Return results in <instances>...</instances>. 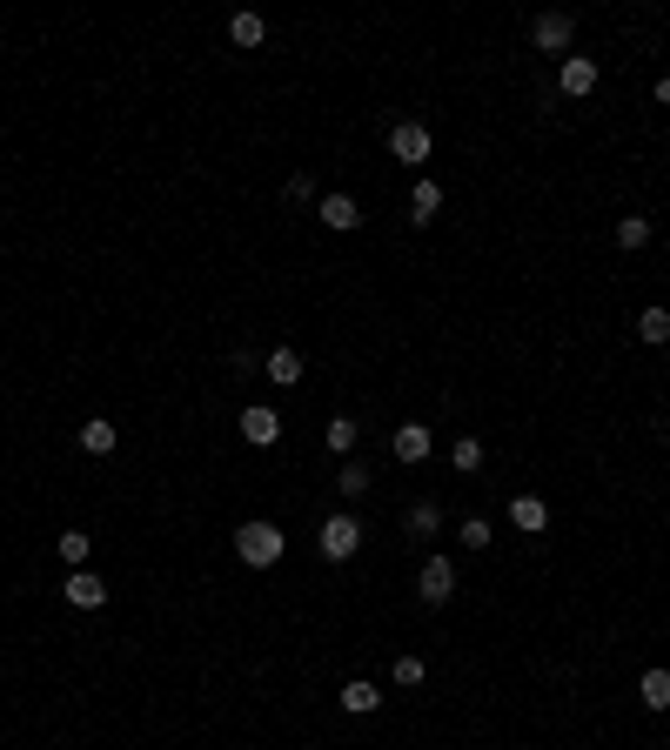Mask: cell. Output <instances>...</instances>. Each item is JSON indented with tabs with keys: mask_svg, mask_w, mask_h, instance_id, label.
Here are the masks:
<instances>
[{
	"mask_svg": "<svg viewBox=\"0 0 670 750\" xmlns=\"http://www.w3.org/2000/svg\"><path fill=\"white\" fill-rule=\"evenodd\" d=\"M282 550H289V536H282V523H268V516H255V523L235 530V556H242L248 570H275Z\"/></svg>",
	"mask_w": 670,
	"mask_h": 750,
	"instance_id": "cell-1",
	"label": "cell"
},
{
	"mask_svg": "<svg viewBox=\"0 0 670 750\" xmlns=\"http://www.w3.org/2000/svg\"><path fill=\"white\" fill-rule=\"evenodd\" d=\"M282 195H289V201H322V195H315V181H309V175H289V188H282Z\"/></svg>",
	"mask_w": 670,
	"mask_h": 750,
	"instance_id": "cell-27",
	"label": "cell"
},
{
	"mask_svg": "<svg viewBox=\"0 0 670 750\" xmlns=\"http://www.w3.org/2000/svg\"><path fill=\"white\" fill-rule=\"evenodd\" d=\"M335 704L349 710V717H369V710H382V690L369 684V677H356V684H342V690H335Z\"/></svg>",
	"mask_w": 670,
	"mask_h": 750,
	"instance_id": "cell-12",
	"label": "cell"
},
{
	"mask_svg": "<svg viewBox=\"0 0 670 750\" xmlns=\"http://www.w3.org/2000/svg\"><path fill=\"white\" fill-rule=\"evenodd\" d=\"M657 101H664V108H670V74H664V81H657Z\"/></svg>",
	"mask_w": 670,
	"mask_h": 750,
	"instance_id": "cell-28",
	"label": "cell"
},
{
	"mask_svg": "<svg viewBox=\"0 0 670 750\" xmlns=\"http://www.w3.org/2000/svg\"><path fill=\"white\" fill-rule=\"evenodd\" d=\"M369 483H376V476H369L362 463H342V476H335V489H342L349 503H356V496H369Z\"/></svg>",
	"mask_w": 670,
	"mask_h": 750,
	"instance_id": "cell-22",
	"label": "cell"
},
{
	"mask_svg": "<svg viewBox=\"0 0 670 750\" xmlns=\"http://www.w3.org/2000/svg\"><path fill=\"white\" fill-rule=\"evenodd\" d=\"M557 88L570 94V101H583V94L597 88V61H590V54H570V61L557 67Z\"/></svg>",
	"mask_w": 670,
	"mask_h": 750,
	"instance_id": "cell-8",
	"label": "cell"
},
{
	"mask_svg": "<svg viewBox=\"0 0 670 750\" xmlns=\"http://www.w3.org/2000/svg\"><path fill=\"white\" fill-rule=\"evenodd\" d=\"M389 155H396L402 168H423L429 161V128L423 121H396V128H389Z\"/></svg>",
	"mask_w": 670,
	"mask_h": 750,
	"instance_id": "cell-4",
	"label": "cell"
},
{
	"mask_svg": "<svg viewBox=\"0 0 670 750\" xmlns=\"http://www.w3.org/2000/svg\"><path fill=\"white\" fill-rule=\"evenodd\" d=\"M650 235H657V228H650V215H624V221H617V248H630V255H637V248H650Z\"/></svg>",
	"mask_w": 670,
	"mask_h": 750,
	"instance_id": "cell-18",
	"label": "cell"
},
{
	"mask_svg": "<svg viewBox=\"0 0 670 750\" xmlns=\"http://www.w3.org/2000/svg\"><path fill=\"white\" fill-rule=\"evenodd\" d=\"M114 442H121V429H114L108 416L81 422V449H88V456H114Z\"/></svg>",
	"mask_w": 670,
	"mask_h": 750,
	"instance_id": "cell-14",
	"label": "cell"
},
{
	"mask_svg": "<svg viewBox=\"0 0 670 750\" xmlns=\"http://www.w3.org/2000/svg\"><path fill=\"white\" fill-rule=\"evenodd\" d=\"M436 523H443V509H436V503H416V509H409V530H416V536H429Z\"/></svg>",
	"mask_w": 670,
	"mask_h": 750,
	"instance_id": "cell-26",
	"label": "cell"
},
{
	"mask_svg": "<svg viewBox=\"0 0 670 750\" xmlns=\"http://www.w3.org/2000/svg\"><path fill=\"white\" fill-rule=\"evenodd\" d=\"M449 463L463 469V476H476V469H483V442H476V436H456V449H449Z\"/></svg>",
	"mask_w": 670,
	"mask_h": 750,
	"instance_id": "cell-21",
	"label": "cell"
},
{
	"mask_svg": "<svg viewBox=\"0 0 670 750\" xmlns=\"http://www.w3.org/2000/svg\"><path fill=\"white\" fill-rule=\"evenodd\" d=\"M510 523H516V530H550V503H543V496H516V503H510Z\"/></svg>",
	"mask_w": 670,
	"mask_h": 750,
	"instance_id": "cell-13",
	"label": "cell"
},
{
	"mask_svg": "<svg viewBox=\"0 0 670 750\" xmlns=\"http://www.w3.org/2000/svg\"><path fill=\"white\" fill-rule=\"evenodd\" d=\"M54 550H61V563H67V570H81V563H88V536H81V530H67L61 543H54Z\"/></svg>",
	"mask_w": 670,
	"mask_h": 750,
	"instance_id": "cell-24",
	"label": "cell"
},
{
	"mask_svg": "<svg viewBox=\"0 0 670 750\" xmlns=\"http://www.w3.org/2000/svg\"><path fill=\"white\" fill-rule=\"evenodd\" d=\"M242 442L275 449V442H282V416H275V409H262V402H255V409H242Z\"/></svg>",
	"mask_w": 670,
	"mask_h": 750,
	"instance_id": "cell-7",
	"label": "cell"
},
{
	"mask_svg": "<svg viewBox=\"0 0 670 750\" xmlns=\"http://www.w3.org/2000/svg\"><path fill=\"white\" fill-rule=\"evenodd\" d=\"M389 449H396V463H423L429 449H436V436H429L423 422H402L396 436H389Z\"/></svg>",
	"mask_w": 670,
	"mask_h": 750,
	"instance_id": "cell-9",
	"label": "cell"
},
{
	"mask_svg": "<svg viewBox=\"0 0 670 750\" xmlns=\"http://www.w3.org/2000/svg\"><path fill=\"white\" fill-rule=\"evenodd\" d=\"M530 41L543 47V54H570V41H577V21H570V14H536V21H530Z\"/></svg>",
	"mask_w": 670,
	"mask_h": 750,
	"instance_id": "cell-5",
	"label": "cell"
},
{
	"mask_svg": "<svg viewBox=\"0 0 670 750\" xmlns=\"http://www.w3.org/2000/svg\"><path fill=\"white\" fill-rule=\"evenodd\" d=\"M262 375H268V382H282V389H295V382H302V355L282 342V349H268V355H262Z\"/></svg>",
	"mask_w": 670,
	"mask_h": 750,
	"instance_id": "cell-11",
	"label": "cell"
},
{
	"mask_svg": "<svg viewBox=\"0 0 670 750\" xmlns=\"http://www.w3.org/2000/svg\"><path fill=\"white\" fill-rule=\"evenodd\" d=\"M228 41H235V47H262L268 41V21L242 7V14H228Z\"/></svg>",
	"mask_w": 670,
	"mask_h": 750,
	"instance_id": "cell-15",
	"label": "cell"
},
{
	"mask_svg": "<svg viewBox=\"0 0 670 750\" xmlns=\"http://www.w3.org/2000/svg\"><path fill=\"white\" fill-rule=\"evenodd\" d=\"M416 596H423L429 610H443L449 596H456V563H449V556H429L423 576H416Z\"/></svg>",
	"mask_w": 670,
	"mask_h": 750,
	"instance_id": "cell-3",
	"label": "cell"
},
{
	"mask_svg": "<svg viewBox=\"0 0 670 750\" xmlns=\"http://www.w3.org/2000/svg\"><path fill=\"white\" fill-rule=\"evenodd\" d=\"M637 697H644V710H670V670H644Z\"/></svg>",
	"mask_w": 670,
	"mask_h": 750,
	"instance_id": "cell-16",
	"label": "cell"
},
{
	"mask_svg": "<svg viewBox=\"0 0 670 750\" xmlns=\"http://www.w3.org/2000/svg\"><path fill=\"white\" fill-rule=\"evenodd\" d=\"M67 603H74V610H101V603H108V583L94 570H67Z\"/></svg>",
	"mask_w": 670,
	"mask_h": 750,
	"instance_id": "cell-10",
	"label": "cell"
},
{
	"mask_svg": "<svg viewBox=\"0 0 670 750\" xmlns=\"http://www.w3.org/2000/svg\"><path fill=\"white\" fill-rule=\"evenodd\" d=\"M315 221L335 228V235H349V228H362V208H356V195H322L315 201Z\"/></svg>",
	"mask_w": 670,
	"mask_h": 750,
	"instance_id": "cell-6",
	"label": "cell"
},
{
	"mask_svg": "<svg viewBox=\"0 0 670 750\" xmlns=\"http://www.w3.org/2000/svg\"><path fill=\"white\" fill-rule=\"evenodd\" d=\"M637 342L664 349V342H670V309H644V315H637Z\"/></svg>",
	"mask_w": 670,
	"mask_h": 750,
	"instance_id": "cell-19",
	"label": "cell"
},
{
	"mask_svg": "<svg viewBox=\"0 0 670 750\" xmlns=\"http://www.w3.org/2000/svg\"><path fill=\"white\" fill-rule=\"evenodd\" d=\"M456 536H463V550H490V543H496L490 516H463V530H456Z\"/></svg>",
	"mask_w": 670,
	"mask_h": 750,
	"instance_id": "cell-23",
	"label": "cell"
},
{
	"mask_svg": "<svg viewBox=\"0 0 670 750\" xmlns=\"http://www.w3.org/2000/svg\"><path fill=\"white\" fill-rule=\"evenodd\" d=\"M356 436H362V429H356L349 416H329V429H322V449H329V456H349V449H356Z\"/></svg>",
	"mask_w": 670,
	"mask_h": 750,
	"instance_id": "cell-17",
	"label": "cell"
},
{
	"mask_svg": "<svg viewBox=\"0 0 670 750\" xmlns=\"http://www.w3.org/2000/svg\"><path fill=\"white\" fill-rule=\"evenodd\" d=\"M315 550L329 556V563H349V556L362 550V523L349 516V509H342V516H329V523H322V536H315Z\"/></svg>",
	"mask_w": 670,
	"mask_h": 750,
	"instance_id": "cell-2",
	"label": "cell"
},
{
	"mask_svg": "<svg viewBox=\"0 0 670 750\" xmlns=\"http://www.w3.org/2000/svg\"><path fill=\"white\" fill-rule=\"evenodd\" d=\"M436 208H443V188H436V181H416V195H409V221H436Z\"/></svg>",
	"mask_w": 670,
	"mask_h": 750,
	"instance_id": "cell-20",
	"label": "cell"
},
{
	"mask_svg": "<svg viewBox=\"0 0 670 750\" xmlns=\"http://www.w3.org/2000/svg\"><path fill=\"white\" fill-rule=\"evenodd\" d=\"M389 677H396L402 690H409V684H423V657H396V663H389Z\"/></svg>",
	"mask_w": 670,
	"mask_h": 750,
	"instance_id": "cell-25",
	"label": "cell"
}]
</instances>
